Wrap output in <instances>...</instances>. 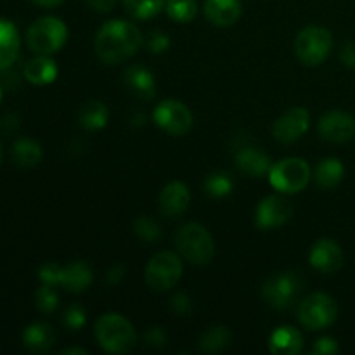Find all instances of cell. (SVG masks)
<instances>
[{
  "mask_svg": "<svg viewBox=\"0 0 355 355\" xmlns=\"http://www.w3.org/2000/svg\"><path fill=\"white\" fill-rule=\"evenodd\" d=\"M165 10L175 23H189L198 14L196 0H166Z\"/></svg>",
  "mask_w": 355,
  "mask_h": 355,
  "instance_id": "obj_29",
  "label": "cell"
},
{
  "mask_svg": "<svg viewBox=\"0 0 355 355\" xmlns=\"http://www.w3.org/2000/svg\"><path fill=\"white\" fill-rule=\"evenodd\" d=\"M338 350V343L331 336H322V338L315 340L314 347H312V354L315 355H335Z\"/></svg>",
  "mask_w": 355,
  "mask_h": 355,
  "instance_id": "obj_37",
  "label": "cell"
},
{
  "mask_svg": "<svg viewBox=\"0 0 355 355\" xmlns=\"http://www.w3.org/2000/svg\"><path fill=\"white\" fill-rule=\"evenodd\" d=\"M340 61L347 66V68L355 69V42H347L340 49Z\"/></svg>",
  "mask_w": 355,
  "mask_h": 355,
  "instance_id": "obj_39",
  "label": "cell"
},
{
  "mask_svg": "<svg viewBox=\"0 0 355 355\" xmlns=\"http://www.w3.org/2000/svg\"><path fill=\"white\" fill-rule=\"evenodd\" d=\"M110 120V110L101 101H89L78 110V125L85 130H101Z\"/></svg>",
  "mask_w": 355,
  "mask_h": 355,
  "instance_id": "obj_26",
  "label": "cell"
},
{
  "mask_svg": "<svg viewBox=\"0 0 355 355\" xmlns=\"http://www.w3.org/2000/svg\"><path fill=\"white\" fill-rule=\"evenodd\" d=\"M309 262L321 274H335L343 266V252L333 239H318L309 253Z\"/></svg>",
  "mask_w": 355,
  "mask_h": 355,
  "instance_id": "obj_14",
  "label": "cell"
},
{
  "mask_svg": "<svg viewBox=\"0 0 355 355\" xmlns=\"http://www.w3.org/2000/svg\"><path fill=\"white\" fill-rule=\"evenodd\" d=\"M58 73L59 69H58V64H55V61H52L49 55H42V54H37V58L30 59L23 68L24 78H26L30 83H33V85H40V87L55 82Z\"/></svg>",
  "mask_w": 355,
  "mask_h": 355,
  "instance_id": "obj_22",
  "label": "cell"
},
{
  "mask_svg": "<svg viewBox=\"0 0 355 355\" xmlns=\"http://www.w3.org/2000/svg\"><path fill=\"white\" fill-rule=\"evenodd\" d=\"M343 175H345V166L338 158H324L322 162L318 163L314 173V182L318 184L321 189H333L342 182Z\"/></svg>",
  "mask_w": 355,
  "mask_h": 355,
  "instance_id": "obj_25",
  "label": "cell"
},
{
  "mask_svg": "<svg viewBox=\"0 0 355 355\" xmlns=\"http://www.w3.org/2000/svg\"><path fill=\"white\" fill-rule=\"evenodd\" d=\"M96 340L101 349L110 354H127L137 343V333L134 326L123 315L116 312L103 314L96 322Z\"/></svg>",
  "mask_w": 355,
  "mask_h": 355,
  "instance_id": "obj_2",
  "label": "cell"
},
{
  "mask_svg": "<svg viewBox=\"0 0 355 355\" xmlns=\"http://www.w3.org/2000/svg\"><path fill=\"white\" fill-rule=\"evenodd\" d=\"M42 155H44L42 146L35 139L30 137L17 139L12 144V151H10L14 165L19 166V168H33V166H37L40 163Z\"/></svg>",
  "mask_w": 355,
  "mask_h": 355,
  "instance_id": "obj_24",
  "label": "cell"
},
{
  "mask_svg": "<svg viewBox=\"0 0 355 355\" xmlns=\"http://www.w3.org/2000/svg\"><path fill=\"white\" fill-rule=\"evenodd\" d=\"M231 343V331L225 326H214L200 338V350L207 354L220 352Z\"/></svg>",
  "mask_w": 355,
  "mask_h": 355,
  "instance_id": "obj_27",
  "label": "cell"
},
{
  "mask_svg": "<svg viewBox=\"0 0 355 355\" xmlns=\"http://www.w3.org/2000/svg\"><path fill=\"white\" fill-rule=\"evenodd\" d=\"M203 189L208 196L211 198H224L227 194H231L232 191V179L227 173L222 172H214L210 175H207L203 182Z\"/></svg>",
  "mask_w": 355,
  "mask_h": 355,
  "instance_id": "obj_30",
  "label": "cell"
},
{
  "mask_svg": "<svg viewBox=\"0 0 355 355\" xmlns=\"http://www.w3.org/2000/svg\"><path fill=\"white\" fill-rule=\"evenodd\" d=\"M68 40L64 21L55 16L38 17L26 31V44L35 54L51 55L61 51Z\"/></svg>",
  "mask_w": 355,
  "mask_h": 355,
  "instance_id": "obj_4",
  "label": "cell"
},
{
  "mask_svg": "<svg viewBox=\"0 0 355 355\" xmlns=\"http://www.w3.org/2000/svg\"><path fill=\"white\" fill-rule=\"evenodd\" d=\"M61 354L64 355H71V354H76V355H85L87 350L85 349H80V347H71V349H64L61 350Z\"/></svg>",
  "mask_w": 355,
  "mask_h": 355,
  "instance_id": "obj_43",
  "label": "cell"
},
{
  "mask_svg": "<svg viewBox=\"0 0 355 355\" xmlns=\"http://www.w3.org/2000/svg\"><path fill=\"white\" fill-rule=\"evenodd\" d=\"M123 82L135 97L149 101L156 96L155 75L142 64H132L125 69Z\"/></svg>",
  "mask_w": 355,
  "mask_h": 355,
  "instance_id": "obj_18",
  "label": "cell"
},
{
  "mask_svg": "<svg viewBox=\"0 0 355 355\" xmlns=\"http://www.w3.org/2000/svg\"><path fill=\"white\" fill-rule=\"evenodd\" d=\"M134 232L137 238H141L146 243H155L158 241L159 236H162V229L156 224L153 218L141 215L134 220Z\"/></svg>",
  "mask_w": 355,
  "mask_h": 355,
  "instance_id": "obj_32",
  "label": "cell"
},
{
  "mask_svg": "<svg viewBox=\"0 0 355 355\" xmlns=\"http://www.w3.org/2000/svg\"><path fill=\"white\" fill-rule=\"evenodd\" d=\"M319 134L335 144L350 141L355 135V118L345 111H328L319 120Z\"/></svg>",
  "mask_w": 355,
  "mask_h": 355,
  "instance_id": "obj_13",
  "label": "cell"
},
{
  "mask_svg": "<svg viewBox=\"0 0 355 355\" xmlns=\"http://www.w3.org/2000/svg\"><path fill=\"white\" fill-rule=\"evenodd\" d=\"M144 340L148 345L155 347V349H162V347L166 345V333L163 331L159 326H155V328H151L146 331Z\"/></svg>",
  "mask_w": 355,
  "mask_h": 355,
  "instance_id": "obj_38",
  "label": "cell"
},
{
  "mask_svg": "<svg viewBox=\"0 0 355 355\" xmlns=\"http://www.w3.org/2000/svg\"><path fill=\"white\" fill-rule=\"evenodd\" d=\"M311 127V114L305 107H291L279 116L272 127V135L283 144H291L307 134Z\"/></svg>",
  "mask_w": 355,
  "mask_h": 355,
  "instance_id": "obj_12",
  "label": "cell"
},
{
  "mask_svg": "<svg viewBox=\"0 0 355 355\" xmlns=\"http://www.w3.org/2000/svg\"><path fill=\"white\" fill-rule=\"evenodd\" d=\"M153 120L170 135H186L193 127V113L186 104L175 99L162 101L155 107Z\"/></svg>",
  "mask_w": 355,
  "mask_h": 355,
  "instance_id": "obj_10",
  "label": "cell"
},
{
  "mask_svg": "<svg viewBox=\"0 0 355 355\" xmlns=\"http://www.w3.org/2000/svg\"><path fill=\"white\" fill-rule=\"evenodd\" d=\"M31 2H35L37 6H40V7H58V6H61L64 0H31Z\"/></svg>",
  "mask_w": 355,
  "mask_h": 355,
  "instance_id": "obj_42",
  "label": "cell"
},
{
  "mask_svg": "<svg viewBox=\"0 0 355 355\" xmlns=\"http://www.w3.org/2000/svg\"><path fill=\"white\" fill-rule=\"evenodd\" d=\"M125 272H127V267L125 266H114L107 270L106 274V283L107 286H116L121 279L125 277Z\"/></svg>",
  "mask_w": 355,
  "mask_h": 355,
  "instance_id": "obj_40",
  "label": "cell"
},
{
  "mask_svg": "<svg viewBox=\"0 0 355 355\" xmlns=\"http://www.w3.org/2000/svg\"><path fill=\"white\" fill-rule=\"evenodd\" d=\"M336 315H338L336 302L329 295L321 293V291L309 295L298 304V321L304 328L311 329V331H318V329L331 326L336 321Z\"/></svg>",
  "mask_w": 355,
  "mask_h": 355,
  "instance_id": "obj_7",
  "label": "cell"
},
{
  "mask_svg": "<svg viewBox=\"0 0 355 355\" xmlns=\"http://www.w3.org/2000/svg\"><path fill=\"white\" fill-rule=\"evenodd\" d=\"M189 201L191 193L186 184L180 182V180H173V182L166 184L159 193V211L166 217H179L187 210Z\"/></svg>",
  "mask_w": 355,
  "mask_h": 355,
  "instance_id": "obj_15",
  "label": "cell"
},
{
  "mask_svg": "<svg viewBox=\"0 0 355 355\" xmlns=\"http://www.w3.org/2000/svg\"><path fill=\"white\" fill-rule=\"evenodd\" d=\"M311 166L302 158H284L272 165L269 172L270 186L281 194H297L311 182Z\"/></svg>",
  "mask_w": 355,
  "mask_h": 355,
  "instance_id": "obj_6",
  "label": "cell"
},
{
  "mask_svg": "<svg viewBox=\"0 0 355 355\" xmlns=\"http://www.w3.org/2000/svg\"><path fill=\"white\" fill-rule=\"evenodd\" d=\"M170 309L175 312L177 315H189L191 311H193V302L187 297L186 293H177L173 295L172 300H170Z\"/></svg>",
  "mask_w": 355,
  "mask_h": 355,
  "instance_id": "obj_36",
  "label": "cell"
},
{
  "mask_svg": "<svg viewBox=\"0 0 355 355\" xmlns=\"http://www.w3.org/2000/svg\"><path fill=\"white\" fill-rule=\"evenodd\" d=\"M0 103H2V87H0Z\"/></svg>",
  "mask_w": 355,
  "mask_h": 355,
  "instance_id": "obj_44",
  "label": "cell"
},
{
  "mask_svg": "<svg viewBox=\"0 0 355 355\" xmlns=\"http://www.w3.org/2000/svg\"><path fill=\"white\" fill-rule=\"evenodd\" d=\"M87 321V315H85V309L82 305L75 304V305H69L68 309L64 311V315H62V322L68 329L71 331H78L85 326Z\"/></svg>",
  "mask_w": 355,
  "mask_h": 355,
  "instance_id": "obj_33",
  "label": "cell"
},
{
  "mask_svg": "<svg viewBox=\"0 0 355 355\" xmlns=\"http://www.w3.org/2000/svg\"><path fill=\"white\" fill-rule=\"evenodd\" d=\"M175 246L180 257L194 266H207L215 257V243L207 227L201 224H184L175 234Z\"/></svg>",
  "mask_w": 355,
  "mask_h": 355,
  "instance_id": "obj_3",
  "label": "cell"
},
{
  "mask_svg": "<svg viewBox=\"0 0 355 355\" xmlns=\"http://www.w3.org/2000/svg\"><path fill=\"white\" fill-rule=\"evenodd\" d=\"M87 2L97 12H110L114 7V3H116V0H87Z\"/></svg>",
  "mask_w": 355,
  "mask_h": 355,
  "instance_id": "obj_41",
  "label": "cell"
},
{
  "mask_svg": "<svg viewBox=\"0 0 355 355\" xmlns=\"http://www.w3.org/2000/svg\"><path fill=\"white\" fill-rule=\"evenodd\" d=\"M182 277V260L173 252H159L148 262L144 279L155 291H168Z\"/></svg>",
  "mask_w": 355,
  "mask_h": 355,
  "instance_id": "obj_8",
  "label": "cell"
},
{
  "mask_svg": "<svg viewBox=\"0 0 355 355\" xmlns=\"http://www.w3.org/2000/svg\"><path fill=\"white\" fill-rule=\"evenodd\" d=\"M170 37L166 33H163V31H153L151 35H149L148 42H146V49H148L151 54H163V52H166L170 49Z\"/></svg>",
  "mask_w": 355,
  "mask_h": 355,
  "instance_id": "obj_34",
  "label": "cell"
},
{
  "mask_svg": "<svg viewBox=\"0 0 355 355\" xmlns=\"http://www.w3.org/2000/svg\"><path fill=\"white\" fill-rule=\"evenodd\" d=\"M236 165L245 175L259 179L262 175H269L272 168V162L269 156L253 146H243L236 151Z\"/></svg>",
  "mask_w": 355,
  "mask_h": 355,
  "instance_id": "obj_17",
  "label": "cell"
},
{
  "mask_svg": "<svg viewBox=\"0 0 355 355\" xmlns=\"http://www.w3.org/2000/svg\"><path fill=\"white\" fill-rule=\"evenodd\" d=\"M293 215V208L288 203L286 198L279 194H270L263 198L255 210V224L259 229H274L286 224Z\"/></svg>",
  "mask_w": 355,
  "mask_h": 355,
  "instance_id": "obj_11",
  "label": "cell"
},
{
  "mask_svg": "<svg viewBox=\"0 0 355 355\" xmlns=\"http://www.w3.org/2000/svg\"><path fill=\"white\" fill-rule=\"evenodd\" d=\"M92 267L85 260H76L68 266H61L58 284L68 290L69 293H82L92 284Z\"/></svg>",
  "mask_w": 355,
  "mask_h": 355,
  "instance_id": "obj_16",
  "label": "cell"
},
{
  "mask_svg": "<svg viewBox=\"0 0 355 355\" xmlns=\"http://www.w3.org/2000/svg\"><path fill=\"white\" fill-rule=\"evenodd\" d=\"M144 44L141 30L125 19H111L99 28L94 40V51L104 64L127 61Z\"/></svg>",
  "mask_w": 355,
  "mask_h": 355,
  "instance_id": "obj_1",
  "label": "cell"
},
{
  "mask_svg": "<svg viewBox=\"0 0 355 355\" xmlns=\"http://www.w3.org/2000/svg\"><path fill=\"white\" fill-rule=\"evenodd\" d=\"M55 333L47 322H33L23 331V345L33 354H44L54 345Z\"/></svg>",
  "mask_w": 355,
  "mask_h": 355,
  "instance_id": "obj_23",
  "label": "cell"
},
{
  "mask_svg": "<svg viewBox=\"0 0 355 355\" xmlns=\"http://www.w3.org/2000/svg\"><path fill=\"white\" fill-rule=\"evenodd\" d=\"M0 162H2V148H0Z\"/></svg>",
  "mask_w": 355,
  "mask_h": 355,
  "instance_id": "obj_45",
  "label": "cell"
},
{
  "mask_svg": "<svg viewBox=\"0 0 355 355\" xmlns=\"http://www.w3.org/2000/svg\"><path fill=\"white\" fill-rule=\"evenodd\" d=\"M21 38L12 21L0 17V71H6L19 55Z\"/></svg>",
  "mask_w": 355,
  "mask_h": 355,
  "instance_id": "obj_20",
  "label": "cell"
},
{
  "mask_svg": "<svg viewBox=\"0 0 355 355\" xmlns=\"http://www.w3.org/2000/svg\"><path fill=\"white\" fill-rule=\"evenodd\" d=\"M35 305L44 314H52L59 305V297L54 286L42 283V286L35 291Z\"/></svg>",
  "mask_w": 355,
  "mask_h": 355,
  "instance_id": "obj_31",
  "label": "cell"
},
{
  "mask_svg": "<svg viewBox=\"0 0 355 355\" xmlns=\"http://www.w3.org/2000/svg\"><path fill=\"white\" fill-rule=\"evenodd\" d=\"M304 349V336L293 326L274 329L269 338V350L274 355H297Z\"/></svg>",
  "mask_w": 355,
  "mask_h": 355,
  "instance_id": "obj_21",
  "label": "cell"
},
{
  "mask_svg": "<svg viewBox=\"0 0 355 355\" xmlns=\"http://www.w3.org/2000/svg\"><path fill=\"white\" fill-rule=\"evenodd\" d=\"M333 49V35L328 28L307 26L295 38V54L305 66H319L328 59Z\"/></svg>",
  "mask_w": 355,
  "mask_h": 355,
  "instance_id": "obj_5",
  "label": "cell"
},
{
  "mask_svg": "<svg viewBox=\"0 0 355 355\" xmlns=\"http://www.w3.org/2000/svg\"><path fill=\"white\" fill-rule=\"evenodd\" d=\"M203 10L211 24L227 28L238 23L243 12V6L239 0H207Z\"/></svg>",
  "mask_w": 355,
  "mask_h": 355,
  "instance_id": "obj_19",
  "label": "cell"
},
{
  "mask_svg": "<svg viewBox=\"0 0 355 355\" xmlns=\"http://www.w3.org/2000/svg\"><path fill=\"white\" fill-rule=\"evenodd\" d=\"M166 0H123V6L135 19H151L165 9Z\"/></svg>",
  "mask_w": 355,
  "mask_h": 355,
  "instance_id": "obj_28",
  "label": "cell"
},
{
  "mask_svg": "<svg viewBox=\"0 0 355 355\" xmlns=\"http://www.w3.org/2000/svg\"><path fill=\"white\" fill-rule=\"evenodd\" d=\"M302 291V279L295 272H279L270 276L262 286V298L269 307L286 311L295 304Z\"/></svg>",
  "mask_w": 355,
  "mask_h": 355,
  "instance_id": "obj_9",
  "label": "cell"
},
{
  "mask_svg": "<svg viewBox=\"0 0 355 355\" xmlns=\"http://www.w3.org/2000/svg\"><path fill=\"white\" fill-rule=\"evenodd\" d=\"M59 269L61 266L54 262H45L44 266L38 269V279L44 284H51V286H58L59 281Z\"/></svg>",
  "mask_w": 355,
  "mask_h": 355,
  "instance_id": "obj_35",
  "label": "cell"
}]
</instances>
